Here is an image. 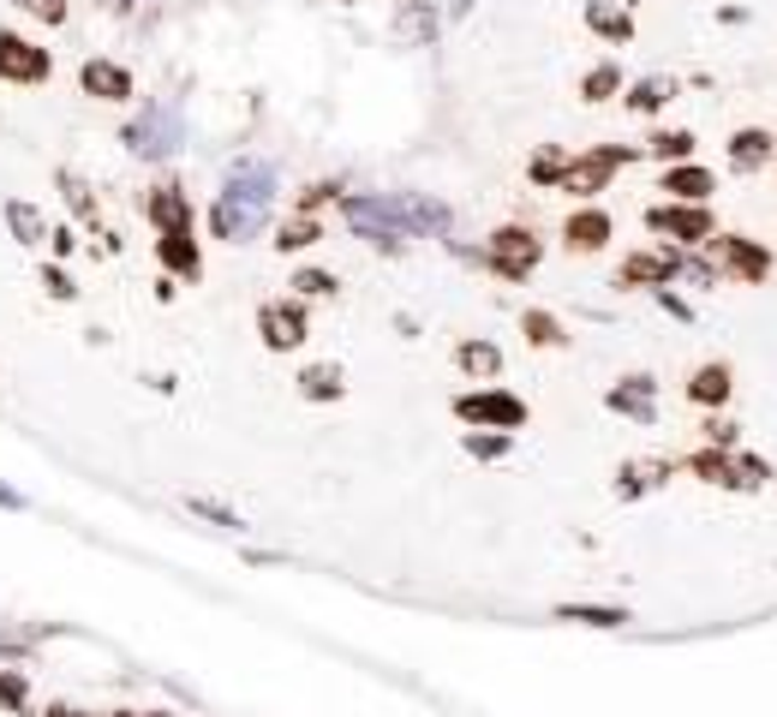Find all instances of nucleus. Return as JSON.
Segmentation results:
<instances>
[{
    "label": "nucleus",
    "mask_w": 777,
    "mask_h": 717,
    "mask_svg": "<svg viewBox=\"0 0 777 717\" xmlns=\"http://www.w3.org/2000/svg\"><path fill=\"white\" fill-rule=\"evenodd\" d=\"M270 210H275V168L258 162V156H245V162H233L222 198H216L210 228L240 245V240H258L263 222H270Z\"/></svg>",
    "instance_id": "nucleus-1"
},
{
    "label": "nucleus",
    "mask_w": 777,
    "mask_h": 717,
    "mask_svg": "<svg viewBox=\"0 0 777 717\" xmlns=\"http://www.w3.org/2000/svg\"><path fill=\"white\" fill-rule=\"evenodd\" d=\"M126 150L144 156V162H162V156H174L186 144V120H180V102H150V108L138 114L126 131Z\"/></svg>",
    "instance_id": "nucleus-2"
},
{
    "label": "nucleus",
    "mask_w": 777,
    "mask_h": 717,
    "mask_svg": "<svg viewBox=\"0 0 777 717\" xmlns=\"http://www.w3.org/2000/svg\"><path fill=\"white\" fill-rule=\"evenodd\" d=\"M342 210H347V228H354L365 245L401 252L407 222H401V203H395V198H342Z\"/></svg>",
    "instance_id": "nucleus-3"
},
{
    "label": "nucleus",
    "mask_w": 777,
    "mask_h": 717,
    "mask_svg": "<svg viewBox=\"0 0 777 717\" xmlns=\"http://www.w3.org/2000/svg\"><path fill=\"white\" fill-rule=\"evenodd\" d=\"M687 466H694L706 485H724V491H759L771 478V466L754 461V455H742V449H706V455H694Z\"/></svg>",
    "instance_id": "nucleus-4"
},
{
    "label": "nucleus",
    "mask_w": 777,
    "mask_h": 717,
    "mask_svg": "<svg viewBox=\"0 0 777 717\" xmlns=\"http://www.w3.org/2000/svg\"><path fill=\"white\" fill-rule=\"evenodd\" d=\"M454 413L466 424H479V431H521L526 424V401L508 389H479V394H461L454 401Z\"/></svg>",
    "instance_id": "nucleus-5"
},
{
    "label": "nucleus",
    "mask_w": 777,
    "mask_h": 717,
    "mask_svg": "<svg viewBox=\"0 0 777 717\" xmlns=\"http://www.w3.org/2000/svg\"><path fill=\"white\" fill-rule=\"evenodd\" d=\"M538 257H545V245H538L526 228H503L491 240V252H485V263L496 275H508V282H526V275L538 270Z\"/></svg>",
    "instance_id": "nucleus-6"
},
{
    "label": "nucleus",
    "mask_w": 777,
    "mask_h": 717,
    "mask_svg": "<svg viewBox=\"0 0 777 717\" xmlns=\"http://www.w3.org/2000/svg\"><path fill=\"white\" fill-rule=\"evenodd\" d=\"M647 228L670 233V240H682V245H700V240H712V210L706 203H652Z\"/></svg>",
    "instance_id": "nucleus-7"
},
{
    "label": "nucleus",
    "mask_w": 777,
    "mask_h": 717,
    "mask_svg": "<svg viewBox=\"0 0 777 717\" xmlns=\"http://www.w3.org/2000/svg\"><path fill=\"white\" fill-rule=\"evenodd\" d=\"M49 72H54L49 49H36V42L0 31V78H7V84H42Z\"/></svg>",
    "instance_id": "nucleus-8"
},
{
    "label": "nucleus",
    "mask_w": 777,
    "mask_h": 717,
    "mask_svg": "<svg viewBox=\"0 0 777 717\" xmlns=\"http://www.w3.org/2000/svg\"><path fill=\"white\" fill-rule=\"evenodd\" d=\"M634 150H592V156H575L563 173V192H575V198H592V192H605L610 186V173L628 162Z\"/></svg>",
    "instance_id": "nucleus-9"
},
{
    "label": "nucleus",
    "mask_w": 777,
    "mask_h": 717,
    "mask_svg": "<svg viewBox=\"0 0 777 717\" xmlns=\"http://www.w3.org/2000/svg\"><path fill=\"white\" fill-rule=\"evenodd\" d=\"M605 407L622 413V419H634V424H652L658 419V383L652 377H622V383L605 394Z\"/></svg>",
    "instance_id": "nucleus-10"
},
{
    "label": "nucleus",
    "mask_w": 777,
    "mask_h": 717,
    "mask_svg": "<svg viewBox=\"0 0 777 717\" xmlns=\"http://www.w3.org/2000/svg\"><path fill=\"white\" fill-rule=\"evenodd\" d=\"M676 275H682L676 252H634L622 263V287H670Z\"/></svg>",
    "instance_id": "nucleus-11"
},
{
    "label": "nucleus",
    "mask_w": 777,
    "mask_h": 717,
    "mask_svg": "<svg viewBox=\"0 0 777 717\" xmlns=\"http://www.w3.org/2000/svg\"><path fill=\"white\" fill-rule=\"evenodd\" d=\"M258 329H263V347L287 354V347L305 341V312H300V305H263V312H258Z\"/></svg>",
    "instance_id": "nucleus-12"
},
{
    "label": "nucleus",
    "mask_w": 777,
    "mask_h": 717,
    "mask_svg": "<svg viewBox=\"0 0 777 717\" xmlns=\"http://www.w3.org/2000/svg\"><path fill=\"white\" fill-rule=\"evenodd\" d=\"M144 215L156 222V233H186L192 228V198H186L180 186H156V192L144 198Z\"/></svg>",
    "instance_id": "nucleus-13"
},
{
    "label": "nucleus",
    "mask_w": 777,
    "mask_h": 717,
    "mask_svg": "<svg viewBox=\"0 0 777 717\" xmlns=\"http://www.w3.org/2000/svg\"><path fill=\"white\" fill-rule=\"evenodd\" d=\"M717 252H724V270L742 275V282H766L771 275V252L754 240H742V233H729V240H717Z\"/></svg>",
    "instance_id": "nucleus-14"
},
{
    "label": "nucleus",
    "mask_w": 777,
    "mask_h": 717,
    "mask_svg": "<svg viewBox=\"0 0 777 717\" xmlns=\"http://www.w3.org/2000/svg\"><path fill=\"white\" fill-rule=\"evenodd\" d=\"M563 240H568V252H605L610 245V215L605 210H575L563 222Z\"/></svg>",
    "instance_id": "nucleus-15"
},
{
    "label": "nucleus",
    "mask_w": 777,
    "mask_h": 717,
    "mask_svg": "<svg viewBox=\"0 0 777 717\" xmlns=\"http://www.w3.org/2000/svg\"><path fill=\"white\" fill-rule=\"evenodd\" d=\"M729 389H736V377H729V365H724V359L700 365V371L687 377V401H694V407H724V401H729Z\"/></svg>",
    "instance_id": "nucleus-16"
},
{
    "label": "nucleus",
    "mask_w": 777,
    "mask_h": 717,
    "mask_svg": "<svg viewBox=\"0 0 777 717\" xmlns=\"http://www.w3.org/2000/svg\"><path fill=\"white\" fill-rule=\"evenodd\" d=\"M664 192L676 203H706L717 192V180H712V168H700V162H676L664 173Z\"/></svg>",
    "instance_id": "nucleus-17"
},
{
    "label": "nucleus",
    "mask_w": 777,
    "mask_h": 717,
    "mask_svg": "<svg viewBox=\"0 0 777 717\" xmlns=\"http://www.w3.org/2000/svg\"><path fill=\"white\" fill-rule=\"evenodd\" d=\"M84 91L102 96V102H126L132 96V72L126 66H114V61H84Z\"/></svg>",
    "instance_id": "nucleus-18"
},
{
    "label": "nucleus",
    "mask_w": 777,
    "mask_h": 717,
    "mask_svg": "<svg viewBox=\"0 0 777 717\" xmlns=\"http://www.w3.org/2000/svg\"><path fill=\"white\" fill-rule=\"evenodd\" d=\"M395 203H401V222H407V233H449V210H443L437 198L401 192Z\"/></svg>",
    "instance_id": "nucleus-19"
},
{
    "label": "nucleus",
    "mask_w": 777,
    "mask_h": 717,
    "mask_svg": "<svg viewBox=\"0 0 777 717\" xmlns=\"http://www.w3.org/2000/svg\"><path fill=\"white\" fill-rule=\"evenodd\" d=\"M156 252H162V263H168L174 275H186V282H198V275H203V257H198L192 228H186V233H162V240H156Z\"/></svg>",
    "instance_id": "nucleus-20"
},
{
    "label": "nucleus",
    "mask_w": 777,
    "mask_h": 717,
    "mask_svg": "<svg viewBox=\"0 0 777 717\" xmlns=\"http://www.w3.org/2000/svg\"><path fill=\"white\" fill-rule=\"evenodd\" d=\"M771 162V131H759V126H747L729 138V168L736 173H754V168H766Z\"/></svg>",
    "instance_id": "nucleus-21"
},
{
    "label": "nucleus",
    "mask_w": 777,
    "mask_h": 717,
    "mask_svg": "<svg viewBox=\"0 0 777 717\" xmlns=\"http://www.w3.org/2000/svg\"><path fill=\"white\" fill-rule=\"evenodd\" d=\"M664 478H670V466H664V461H628L622 473H616V496H622V503H634V496L658 491Z\"/></svg>",
    "instance_id": "nucleus-22"
},
{
    "label": "nucleus",
    "mask_w": 777,
    "mask_h": 717,
    "mask_svg": "<svg viewBox=\"0 0 777 717\" xmlns=\"http://www.w3.org/2000/svg\"><path fill=\"white\" fill-rule=\"evenodd\" d=\"M586 24H592L598 36H610V42H628V36H634V19H628L622 7H610V0H586Z\"/></svg>",
    "instance_id": "nucleus-23"
},
{
    "label": "nucleus",
    "mask_w": 777,
    "mask_h": 717,
    "mask_svg": "<svg viewBox=\"0 0 777 717\" xmlns=\"http://www.w3.org/2000/svg\"><path fill=\"white\" fill-rule=\"evenodd\" d=\"M7 222H12V240H19V245H42V240H54L49 222H42V215H36L24 198H12V203H7Z\"/></svg>",
    "instance_id": "nucleus-24"
},
{
    "label": "nucleus",
    "mask_w": 777,
    "mask_h": 717,
    "mask_svg": "<svg viewBox=\"0 0 777 717\" xmlns=\"http://www.w3.org/2000/svg\"><path fill=\"white\" fill-rule=\"evenodd\" d=\"M556 622H580V628H622L628 610L616 604H556Z\"/></svg>",
    "instance_id": "nucleus-25"
},
{
    "label": "nucleus",
    "mask_w": 777,
    "mask_h": 717,
    "mask_svg": "<svg viewBox=\"0 0 777 717\" xmlns=\"http://www.w3.org/2000/svg\"><path fill=\"white\" fill-rule=\"evenodd\" d=\"M454 359H461L466 377H496V371H503V354H496L491 341H461V354H454Z\"/></svg>",
    "instance_id": "nucleus-26"
},
{
    "label": "nucleus",
    "mask_w": 777,
    "mask_h": 717,
    "mask_svg": "<svg viewBox=\"0 0 777 717\" xmlns=\"http://www.w3.org/2000/svg\"><path fill=\"white\" fill-rule=\"evenodd\" d=\"M670 96H676V84H670V78H640L634 91H628V108H634V114H658Z\"/></svg>",
    "instance_id": "nucleus-27"
},
{
    "label": "nucleus",
    "mask_w": 777,
    "mask_h": 717,
    "mask_svg": "<svg viewBox=\"0 0 777 717\" xmlns=\"http://www.w3.org/2000/svg\"><path fill=\"white\" fill-rule=\"evenodd\" d=\"M300 394H312V401H335V394H342V371H335V365H312V371L300 377Z\"/></svg>",
    "instance_id": "nucleus-28"
},
{
    "label": "nucleus",
    "mask_w": 777,
    "mask_h": 717,
    "mask_svg": "<svg viewBox=\"0 0 777 717\" xmlns=\"http://www.w3.org/2000/svg\"><path fill=\"white\" fill-rule=\"evenodd\" d=\"M647 156H658V162H687L694 156V131H658L647 144Z\"/></svg>",
    "instance_id": "nucleus-29"
},
{
    "label": "nucleus",
    "mask_w": 777,
    "mask_h": 717,
    "mask_svg": "<svg viewBox=\"0 0 777 717\" xmlns=\"http://www.w3.org/2000/svg\"><path fill=\"white\" fill-rule=\"evenodd\" d=\"M616 91H622V72H616V66H592V72L580 78V96H586V102H605V96H616Z\"/></svg>",
    "instance_id": "nucleus-30"
},
{
    "label": "nucleus",
    "mask_w": 777,
    "mask_h": 717,
    "mask_svg": "<svg viewBox=\"0 0 777 717\" xmlns=\"http://www.w3.org/2000/svg\"><path fill=\"white\" fill-rule=\"evenodd\" d=\"M521 329H526V341H538V347H563V324H556L550 312H526Z\"/></svg>",
    "instance_id": "nucleus-31"
},
{
    "label": "nucleus",
    "mask_w": 777,
    "mask_h": 717,
    "mask_svg": "<svg viewBox=\"0 0 777 717\" xmlns=\"http://www.w3.org/2000/svg\"><path fill=\"white\" fill-rule=\"evenodd\" d=\"M461 443H466V455H479V461H503V455H508V431H491V436L466 431Z\"/></svg>",
    "instance_id": "nucleus-32"
},
{
    "label": "nucleus",
    "mask_w": 777,
    "mask_h": 717,
    "mask_svg": "<svg viewBox=\"0 0 777 717\" xmlns=\"http://www.w3.org/2000/svg\"><path fill=\"white\" fill-rule=\"evenodd\" d=\"M401 36L431 42V36H437V12H431V7H407V12H401Z\"/></svg>",
    "instance_id": "nucleus-33"
},
{
    "label": "nucleus",
    "mask_w": 777,
    "mask_h": 717,
    "mask_svg": "<svg viewBox=\"0 0 777 717\" xmlns=\"http://www.w3.org/2000/svg\"><path fill=\"white\" fill-rule=\"evenodd\" d=\"M312 240H317V222H312V215H300V222L282 228V240H275V245H282V252H305Z\"/></svg>",
    "instance_id": "nucleus-34"
},
{
    "label": "nucleus",
    "mask_w": 777,
    "mask_h": 717,
    "mask_svg": "<svg viewBox=\"0 0 777 717\" xmlns=\"http://www.w3.org/2000/svg\"><path fill=\"white\" fill-rule=\"evenodd\" d=\"M61 186H66L72 215H78V222H91V215H96V203H91V192H84V180H78V173H61Z\"/></svg>",
    "instance_id": "nucleus-35"
},
{
    "label": "nucleus",
    "mask_w": 777,
    "mask_h": 717,
    "mask_svg": "<svg viewBox=\"0 0 777 717\" xmlns=\"http://www.w3.org/2000/svg\"><path fill=\"white\" fill-rule=\"evenodd\" d=\"M19 12H31V19H42V24H61L66 19V0H12Z\"/></svg>",
    "instance_id": "nucleus-36"
},
{
    "label": "nucleus",
    "mask_w": 777,
    "mask_h": 717,
    "mask_svg": "<svg viewBox=\"0 0 777 717\" xmlns=\"http://www.w3.org/2000/svg\"><path fill=\"white\" fill-rule=\"evenodd\" d=\"M293 287H300V294H312V299H324V294H335V275H324V270H300V275H293Z\"/></svg>",
    "instance_id": "nucleus-37"
},
{
    "label": "nucleus",
    "mask_w": 777,
    "mask_h": 717,
    "mask_svg": "<svg viewBox=\"0 0 777 717\" xmlns=\"http://www.w3.org/2000/svg\"><path fill=\"white\" fill-rule=\"evenodd\" d=\"M563 173H568V162H563L556 150H545V156L533 162V180H538V186H563Z\"/></svg>",
    "instance_id": "nucleus-38"
},
{
    "label": "nucleus",
    "mask_w": 777,
    "mask_h": 717,
    "mask_svg": "<svg viewBox=\"0 0 777 717\" xmlns=\"http://www.w3.org/2000/svg\"><path fill=\"white\" fill-rule=\"evenodd\" d=\"M192 515L216 520V526H240V515H233V508H222V503H203V496H192Z\"/></svg>",
    "instance_id": "nucleus-39"
},
{
    "label": "nucleus",
    "mask_w": 777,
    "mask_h": 717,
    "mask_svg": "<svg viewBox=\"0 0 777 717\" xmlns=\"http://www.w3.org/2000/svg\"><path fill=\"white\" fill-rule=\"evenodd\" d=\"M0 706H12V711L24 706V682L19 676H0Z\"/></svg>",
    "instance_id": "nucleus-40"
},
{
    "label": "nucleus",
    "mask_w": 777,
    "mask_h": 717,
    "mask_svg": "<svg viewBox=\"0 0 777 717\" xmlns=\"http://www.w3.org/2000/svg\"><path fill=\"white\" fill-rule=\"evenodd\" d=\"M682 275H687L694 287H712V282H717V275H712V263H694V257L682 263Z\"/></svg>",
    "instance_id": "nucleus-41"
},
{
    "label": "nucleus",
    "mask_w": 777,
    "mask_h": 717,
    "mask_svg": "<svg viewBox=\"0 0 777 717\" xmlns=\"http://www.w3.org/2000/svg\"><path fill=\"white\" fill-rule=\"evenodd\" d=\"M706 436H712V449H736V424H724V419L706 424Z\"/></svg>",
    "instance_id": "nucleus-42"
},
{
    "label": "nucleus",
    "mask_w": 777,
    "mask_h": 717,
    "mask_svg": "<svg viewBox=\"0 0 777 717\" xmlns=\"http://www.w3.org/2000/svg\"><path fill=\"white\" fill-rule=\"evenodd\" d=\"M42 287H49L54 299H72V294H78V287H72L66 275H61V270H49V275H42Z\"/></svg>",
    "instance_id": "nucleus-43"
},
{
    "label": "nucleus",
    "mask_w": 777,
    "mask_h": 717,
    "mask_svg": "<svg viewBox=\"0 0 777 717\" xmlns=\"http://www.w3.org/2000/svg\"><path fill=\"white\" fill-rule=\"evenodd\" d=\"M0 508H24V496H19V491H7V485H0Z\"/></svg>",
    "instance_id": "nucleus-44"
},
{
    "label": "nucleus",
    "mask_w": 777,
    "mask_h": 717,
    "mask_svg": "<svg viewBox=\"0 0 777 717\" xmlns=\"http://www.w3.org/2000/svg\"><path fill=\"white\" fill-rule=\"evenodd\" d=\"M49 717H84V711H72V706H54Z\"/></svg>",
    "instance_id": "nucleus-45"
},
{
    "label": "nucleus",
    "mask_w": 777,
    "mask_h": 717,
    "mask_svg": "<svg viewBox=\"0 0 777 717\" xmlns=\"http://www.w3.org/2000/svg\"><path fill=\"white\" fill-rule=\"evenodd\" d=\"M628 7H640V0H628Z\"/></svg>",
    "instance_id": "nucleus-46"
},
{
    "label": "nucleus",
    "mask_w": 777,
    "mask_h": 717,
    "mask_svg": "<svg viewBox=\"0 0 777 717\" xmlns=\"http://www.w3.org/2000/svg\"><path fill=\"white\" fill-rule=\"evenodd\" d=\"M156 717H168V711H156Z\"/></svg>",
    "instance_id": "nucleus-47"
}]
</instances>
